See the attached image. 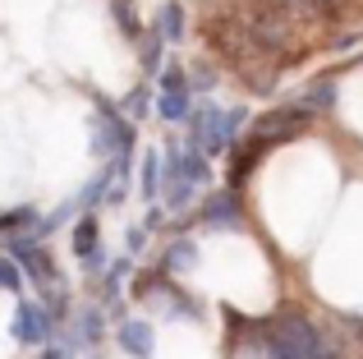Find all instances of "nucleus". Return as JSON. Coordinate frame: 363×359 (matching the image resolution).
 I'll use <instances>...</instances> for the list:
<instances>
[{
	"label": "nucleus",
	"instance_id": "obj_1",
	"mask_svg": "<svg viewBox=\"0 0 363 359\" xmlns=\"http://www.w3.org/2000/svg\"><path fill=\"white\" fill-rule=\"evenodd\" d=\"M327 341L331 336L308 314H294V309L267 318V323H253V350L262 359H318Z\"/></svg>",
	"mask_w": 363,
	"mask_h": 359
},
{
	"label": "nucleus",
	"instance_id": "obj_2",
	"mask_svg": "<svg viewBox=\"0 0 363 359\" xmlns=\"http://www.w3.org/2000/svg\"><path fill=\"white\" fill-rule=\"evenodd\" d=\"M207 180H212V162L203 153H194L184 143H170L166 148V189H161L166 212H175V216L189 212V203H198Z\"/></svg>",
	"mask_w": 363,
	"mask_h": 359
},
{
	"label": "nucleus",
	"instance_id": "obj_3",
	"mask_svg": "<svg viewBox=\"0 0 363 359\" xmlns=\"http://www.w3.org/2000/svg\"><path fill=\"white\" fill-rule=\"evenodd\" d=\"M133 120L116 111L111 101H101L97 116H92V157H97L101 166L106 162H120V157H133Z\"/></svg>",
	"mask_w": 363,
	"mask_h": 359
},
{
	"label": "nucleus",
	"instance_id": "obj_4",
	"mask_svg": "<svg viewBox=\"0 0 363 359\" xmlns=\"http://www.w3.org/2000/svg\"><path fill=\"white\" fill-rule=\"evenodd\" d=\"M138 299L143 304H152L161 318H203V309H198V299L194 295H184V290L175 286V277H166V272H152V277H143L138 281Z\"/></svg>",
	"mask_w": 363,
	"mask_h": 359
},
{
	"label": "nucleus",
	"instance_id": "obj_5",
	"mask_svg": "<svg viewBox=\"0 0 363 359\" xmlns=\"http://www.w3.org/2000/svg\"><path fill=\"white\" fill-rule=\"evenodd\" d=\"M18 346H51L55 341V314L37 299H18L14 309V323H9Z\"/></svg>",
	"mask_w": 363,
	"mask_h": 359
},
{
	"label": "nucleus",
	"instance_id": "obj_6",
	"mask_svg": "<svg viewBox=\"0 0 363 359\" xmlns=\"http://www.w3.org/2000/svg\"><path fill=\"white\" fill-rule=\"evenodd\" d=\"M198 226L203 231H244V198L240 189H216L198 203Z\"/></svg>",
	"mask_w": 363,
	"mask_h": 359
},
{
	"label": "nucleus",
	"instance_id": "obj_7",
	"mask_svg": "<svg viewBox=\"0 0 363 359\" xmlns=\"http://www.w3.org/2000/svg\"><path fill=\"white\" fill-rule=\"evenodd\" d=\"M69 249H74V258L83 263L88 277H97V272H101V226H97V216H92V212H83L79 221L69 226Z\"/></svg>",
	"mask_w": 363,
	"mask_h": 359
},
{
	"label": "nucleus",
	"instance_id": "obj_8",
	"mask_svg": "<svg viewBox=\"0 0 363 359\" xmlns=\"http://www.w3.org/2000/svg\"><path fill=\"white\" fill-rule=\"evenodd\" d=\"M101 332H106V323H101V309L83 304L79 314L69 318V332H65L60 341H65V350H97V346H101Z\"/></svg>",
	"mask_w": 363,
	"mask_h": 359
},
{
	"label": "nucleus",
	"instance_id": "obj_9",
	"mask_svg": "<svg viewBox=\"0 0 363 359\" xmlns=\"http://www.w3.org/2000/svg\"><path fill=\"white\" fill-rule=\"evenodd\" d=\"M116 346H120L129 359H152V346H157V336H152V323H147V318H120Z\"/></svg>",
	"mask_w": 363,
	"mask_h": 359
},
{
	"label": "nucleus",
	"instance_id": "obj_10",
	"mask_svg": "<svg viewBox=\"0 0 363 359\" xmlns=\"http://www.w3.org/2000/svg\"><path fill=\"white\" fill-rule=\"evenodd\" d=\"M161 189H166V157L157 153V148H147V153L138 157V198L143 203H157Z\"/></svg>",
	"mask_w": 363,
	"mask_h": 359
},
{
	"label": "nucleus",
	"instance_id": "obj_11",
	"mask_svg": "<svg viewBox=\"0 0 363 359\" xmlns=\"http://www.w3.org/2000/svg\"><path fill=\"white\" fill-rule=\"evenodd\" d=\"M129 272H133V258H129V253H120V258L101 272V304H106V309H120L124 304L120 290H124V281H129Z\"/></svg>",
	"mask_w": 363,
	"mask_h": 359
},
{
	"label": "nucleus",
	"instance_id": "obj_12",
	"mask_svg": "<svg viewBox=\"0 0 363 359\" xmlns=\"http://www.w3.org/2000/svg\"><path fill=\"white\" fill-rule=\"evenodd\" d=\"M198 267V244L194 240H170V249H166V258H161V272L166 277H184V272H194Z\"/></svg>",
	"mask_w": 363,
	"mask_h": 359
},
{
	"label": "nucleus",
	"instance_id": "obj_13",
	"mask_svg": "<svg viewBox=\"0 0 363 359\" xmlns=\"http://www.w3.org/2000/svg\"><path fill=\"white\" fill-rule=\"evenodd\" d=\"M194 92H157V116L166 120V125H189V116H194Z\"/></svg>",
	"mask_w": 363,
	"mask_h": 359
},
{
	"label": "nucleus",
	"instance_id": "obj_14",
	"mask_svg": "<svg viewBox=\"0 0 363 359\" xmlns=\"http://www.w3.org/2000/svg\"><path fill=\"white\" fill-rule=\"evenodd\" d=\"M152 28H157L166 42H184V5H179V0H166V5L157 9V18H152Z\"/></svg>",
	"mask_w": 363,
	"mask_h": 359
},
{
	"label": "nucleus",
	"instance_id": "obj_15",
	"mask_svg": "<svg viewBox=\"0 0 363 359\" xmlns=\"http://www.w3.org/2000/svg\"><path fill=\"white\" fill-rule=\"evenodd\" d=\"M161 51H166V37H161L157 28H147V33H143V46H138V65H143V74H152V79H157V74L166 70Z\"/></svg>",
	"mask_w": 363,
	"mask_h": 359
},
{
	"label": "nucleus",
	"instance_id": "obj_16",
	"mask_svg": "<svg viewBox=\"0 0 363 359\" xmlns=\"http://www.w3.org/2000/svg\"><path fill=\"white\" fill-rule=\"evenodd\" d=\"M336 97H340V92H336V83H331V79H318V83H313V88L303 92L299 101L313 111V116H322V111H336Z\"/></svg>",
	"mask_w": 363,
	"mask_h": 359
},
{
	"label": "nucleus",
	"instance_id": "obj_17",
	"mask_svg": "<svg viewBox=\"0 0 363 359\" xmlns=\"http://www.w3.org/2000/svg\"><path fill=\"white\" fill-rule=\"evenodd\" d=\"M37 226V212L33 207H9V212H0V235H23V231H33Z\"/></svg>",
	"mask_w": 363,
	"mask_h": 359
},
{
	"label": "nucleus",
	"instance_id": "obj_18",
	"mask_svg": "<svg viewBox=\"0 0 363 359\" xmlns=\"http://www.w3.org/2000/svg\"><path fill=\"white\" fill-rule=\"evenodd\" d=\"M244 88L248 92H257V97H272V92H276V70H272V65H267V70H257V65H244Z\"/></svg>",
	"mask_w": 363,
	"mask_h": 359
},
{
	"label": "nucleus",
	"instance_id": "obj_19",
	"mask_svg": "<svg viewBox=\"0 0 363 359\" xmlns=\"http://www.w3.org/2000/svg\"><path fill=\"white\" fill-rule=\"evenodd\" d=\"M189 88H194L198 97H207V92L216 88V70L212 65H194V70H189Z\"/></svg>",
	"mask_w": 363,
	"mask_h": 359
},
{
	"label": "nucleus",
	"instance_id": "obj_20",
	"mask_svg": "<svg viewBox=\"0 0 363 359\" xmlns=\"http://www.w3.org/2000/svg\"><path fill=\"white\" fill-rule=\"evenodd\" d=\"M111 14H116V23H120V33H124V37H138V18H133V0H116V5H111Z\"/></svg>",
	"mask_w": 363,
	"mask_h": 359
},
{
	"label": "nucleus",
	"instance_id": "obj_21",
	"mask_svg": "<svg viewBox=\"0 0 363 359\" xmlns=\"http://www.w3.org/2000/svg\"><path fill=\"white\" fill-rule=\"evenodd\" d=\"M0 290H23V272H18V263L14 258H5V253H0Z\"/></svg>",
	"mask_w": 363,
	"mask_h": 359
},
{
	"label": "nucleus",
	"instance_id": "obj_22",
	"mask_svg": "<svg viewBox=\"0 0 363 359\" xmlns=\"http://www.w3.org/2000/svg\"><path fill=\"white\" fill-rule=\"evenodd\" d=\"M124 240H129V258H133V253H138L143 249V244H147V226H129V235H124Z\"/></svg>",
	"mask_w": 363,
	"mask_h": 359
},
{
	"label": "nucleus",
	"instance_id": "obj_23",
	"mask_svg": "<svg viewBox=\"0 0 363 359\" xmlns=\"http://www.w3.org/2000/svg\"><path fill=\"white\" fill-rule=\"evenodd\" d=\"M161 221H166V207H147V216H143V226H147V231H157Z\"/></svg>",
	"mask_w": 363,
	"mask_h": 359
},
{
	"label": "nucleus",
	"instance_id": "obj_24",
	"mask_svg": "<svg viewBox=\"0 0 363 359\" xmlns=\"http://www.w3.org/2000/svg\"><path fill=\"white\" fill-rule=\"evenodd\" d=\"M318 359H350L345 355V346H340V341H327V346H322V355Z\"/></svg>",
	"mask_w": 363,
	"mask_h": 359
},
{
	"label": "nucleus",
	"instance_id": "obj_25",
	"mask_svg": "<svg viewBox=\"0 0 363 359\" xmlns=\"http://www.w3.org/2000/svg\"><path fill=\"white\" fill-rule=\"evenodd\" d=\"M129 111H133V116H143V111H147V92H133V97H129Z\"/></svg>",
	"mask_w": 363,
	"mask_h": 359
}]
</instances>
